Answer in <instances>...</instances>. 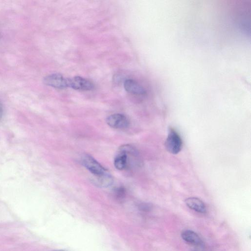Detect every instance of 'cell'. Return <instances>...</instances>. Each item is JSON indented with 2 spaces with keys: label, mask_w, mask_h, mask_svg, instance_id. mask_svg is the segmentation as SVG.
Returning <instances> with one entry per match:
<instances>
[{
  "label": "cell",
  "mask_w": 251,
  "mask_h": 251,
  "mask_svg": "<svg viewBox=\"0 0 251 251\" xmlns=\"http://www.w3.org/2000/svg\"><path fill=\"white\" fill-rule=\"evenodd\" d=\"M165 146L167 151L173 154H176L181 151L182 141L178 133L174 129H169Z\"/></svg>",
  "instance_id": "6da1fadb"
},
{
  "label": "cell",
  "mask_w": 251,
  "mask_h": 251,
  "mask_svg": "<svg viewBox=\"0 0 251 251\" xmlns=\"http://www.w3.org/2000/svg\"><path fill=\"white\" fill-rule=\"evenodd\" d=\"M69 87L77 90H90L94 88L93 83L85 78L76 76L69 78Z\"/></svg>",
  "instance_id": "5b68a950"
},
{
  "label": "cell",
  "mask_w": 251,
  "mask_h": 251,
  "mask_svg": "<svg viewBox=\"0 0 251 251\" xmlns=\"http://www.w3.org/2000/svg\"><path fill=\"white\" fill-rule=\"evenodd\" d=\"M66 251L63 250H53V251Z\"/></svg>",
  "instance_id": "5bb4252c"
},
{
  "label": "cell",
  "mask_w": 251,
  "mask_h": 251,
  "mask_svg": "<svg viewBox=\"0 0 251 251\" xmlns=\"http://www.w3.org/2000/svg\"><path fill=\"white\" fill-rule=\"evenodd\" d=\"M92 182L97 187L105 188L112 184L113 178L112 176L106 172L102 175L95 176V177L92 178Z\"/></svg>",
  "instance_id": "ba28073f"
},
{
  "label": "cell",
  "mask_w": 251,
  "mask_h": 251,
  "mask_svg": "<svg viewBox=\"0 0 251 251\" xmlns=\"http://www.w3.org/2000/svg\"><path fill=\"white\" fill-rule=\"evenodd\" d=\"M128 161L127 153L119 149L118 153L116 155L114 161L115 168L119 170L125 169L127 166Z\"/></svg>",
  "instance_id": "30bf717a"
},
{
  "label": "cell",
  "mask_w": 251,
  "mask_h": 251,
  "mask_svg": "<svg viewBox=\"0 0 251 251\" xmlns=\"http://www.w3.org/2000/svg\"><path fill=\"white\" fill-rule=\"evenodd\" d=\"M182 238L186 242L194 246H200L202 241L200 236L191 230H183L181 234Z\"/></svg>",
  "instance_id": "9c48e42d"
},
{
  "label": "cell",
  "mask_w": 251,
  "mask_h": 251,
  "mask_svg": "<svg viewBox=\"0 0 251 251\" xmlns=\"http://www.w3.org/2000/svg\"><path fill=\"white\" fill-rule=\"evenodd\" d=\"M3 107L2 105L0 102V122L2 119V116H3Z\"/></svg>",
  "instance_id": "4fadbf2b"
},
{
  "label": "cell",
  "mask_w": 251,
  "mask_h": 251,
  "mask_svg": "<svg viewBox=\"0 0 251 251\" xmlns=\"http://www.w3.org/2000/svg\"><path fill=\"white\" fill-rule=\"evenodd\" d=\"M151 205L147 203H141L139 205L140 209L144 211H149L151 209Z\"/></svg>",
  "instance_id": "7c38bea8"
},
{
  "label": "cell",
  "mask_w": 251,
  "mask_h": 251,
  "mask_svg": "<svg viewBox=\"0 0 251 251\" xmlns=\"http://www.w3.org/2000/svg\"><path fill=\"white\" fill-rule=\"evenodd\" d=\"M186 205L190 209L201 213H204L206 208L203 202L196 197L188 198L185 200Z\"/></svg>",
  "instance_id": "52a82bcc"
},
{
  "label": "cell",
  "mask_w": 251,
  "mask_h": 251,
  "mask_svg": "<svg viewBox=\"0 0 251 251\" xmlns=\"http://www.w3.org/2000/svg\"><path fill=\"white\" fill-rule=\"evenodd\" d=\"M113 195L118 201L123 200L126 197V190L124 187L119 186L113 190Z\"/></svg>",
  "instance_id": "8fae6325"
},
{
  "label": "cell",
  "mask_w": 251,
  "mask_h": 251,
  "mask_svg": "<svg viewBox=\"0 0 251 251\" xmlns=\"http://www.w3.org/2000/svg\"><path fill=\"white\" fill-rule=\"evenodd\" d=\"M107 125L115 129H124L129 125V121L124 115L119 113L113 114L109 116L106 120Z\"/></svg>",
  "instance_id": "277c9868"
},
{
  "label": "cell",
  "mask_w": 251,
  "mask_h": 251,
  "mask_svg": "<svg viewBox=\"0 0 251 251\" xmlns=\"http://www.w3.org/2000/svg\"><path fill=\"white\" fill-rule=\"evenodd\" d=\"M124 86L125 90L127 92L132 94L145 96L147 93L145 88L133 79H126L124 82Z\"/></svg>",
  "instance_id": "8992f818"
},
{
  "label": "cell",
  "mask_w": 251,
  "mask_h": 251,
  "mask_svg": "<svg viewBox=\"0 0 251 251\" xmlns=\"http://www.w3.org/2000/svg\"><path fill=\"white\" fill-rule=\"evenodd\" d=\"M44 83L50 86L64 89L69 87V78L64 77L59 74H52L46 76L44 79Z\"/></svg>",
  "instance_id": "3957f363"
},
{
  "label": "cell",
  "mask_w": 251,
  "mask_h": 251,
  "mask_svg": "<svg viewBox=\"0 0 251 251\" xmlns=\"http://www.w3.org/2000/svg\"><path fill=\"white\" fill-rule=\"evenodd\" d=\"M81 162L83 165L94 176L100 175L106 172V170L90 155H84Z\"/></svg>",
  "instance_id": "7a4b0ae2"
}]
</instances>
